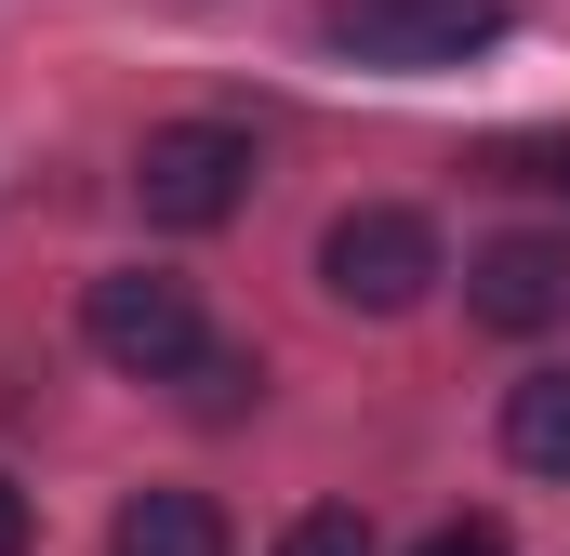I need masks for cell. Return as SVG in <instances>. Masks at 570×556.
<instances>
[{
	"instance_id": "cell-8",
	"label": "cell",
	"mask_w": 570,
	"mask_h": 556,
	"mask_svg": "<svg viewBox=\"0 0 570 556\" xmlns=\"http://www.w3.org/2000/svg\"><path fill=\"white\" fill-rule=\"evenodd\" d=\"M253 385H266V371H253L239 345H199V358H186V398H199V424H239V411H253Z\"/></svg>"
},
{
	"instance_id": "cell-12",
	"label": "cell",
	"mask_w": 570,
	"mask_h": 556,
	"mask_svg": "<svg viewBox=\"0 0 570 556\" xmlns=\"http://www.w3.org/2000/svg\"><path fill=\"white\" fill-rule=\"evenodd\" d=\"M0 556H27V490L0 477Z\"/></svg>"
},
{
	"instance_id": "cell-2",
	"label": "cell",
	"mask_w": 570,
	"mask_h": 556,
	"mask_svg": "<svg viewBox=\"0 0 570 556\" xmlns=\"http://www.w3.org/2000/svg\"><path fill=\"white\" fill-rule=\"evenodd\" d=\"M518 27V0H332V53H358V67H399V80H425V67H464V53H491Z\"/></svg>"
},
{
	"instance_id": "cell-3",
	"label": "cell",
	"mask_w": 570,
	"mask_h": 556,
	"mask_svg": "<svg viewBox=\"0 0 570 556\" xmlns=\"http://www.w3.org/2000/svg\"><path fill=\"white\" fill-rule=\"evenodd\" d=\"M134 199H146V226H173V239L226 226V212L253 199V133H226V120H173V133H146Z\"/></svg>"
},
{
	"instance_id": "cell-11",
	"label": "cell",
	"mask_w": 570,
	"mask_h": 556,
	"mask_svg": "<svg viewBox=\"0 0 570 556\" xmlns=\"http://www.w3.org/2000/svg\"><path fill=\"white\" fill-rule=\"evenodd\" d=\"M412 556H504V530H491V517H451V530H425Z\"/></svg>"
},
{
	"instance_id": "cell-5",
	"label": "cell",
	"mask_w": 570,
	"mask_h": 556,
	"mask_svg": "<svg viewBox=\"0 0 570 556\" xmlns=\"http://www.w3.org/2000/svg\"><path fill=\"white\" fill-rule=\"evenodd\" d=\"M464 318L478 331H570V239H478L464 252Z\"/></svg>"
},
{
	"instance_id": "cell-10",
	"label": "cell",
	"mask_w": 570,
	"mask_h": 556,
	"mask_svg": "<svg viewBox=\"0 0 570 556\" xmlns=\"http://www.w3.org/2000/svg\"><path fill=\"white\" fill-rule=\"evenodd\" d=\"M504 172H518V186H558V199H570V133H518V146H504Z\"/></svg>"
},
{
	"instance_id": "cell-4",
	"label": "cell",
	"mask_w": 570,
	"mask_h": 556,
	"mask_svg": "<svg viewBox=\"0 0 570 556\" xmlns=\"http://www.w3.org/2000/svg\"><path fill=\"white\" fill-rule=\"evenodd\" d=\"M318 278H332V305H358V318H399V305H425V278H438V226H425V212H399V199H372V212H332Z\"/></svg>"
},
{
	"instance_id": "cell-1",
	"label": "cell",
	"mask_w": 570,
	"mask_h": 556,
	"mask_svg": "<svg viewBox=\"0 0 570 556\" xmlns=\"http://www.w3.org/2000/svg\"><path fill=\"white\" fill-rule=\"evenodd\" d=\"M80 345H94L107 371H134V385H186V358H199L213 331H199V291H186V278L120 266V278L80 291Z\"/></svg>"
},
{
	"instance_id": "cell-6",
	"label": "cell",
	"mask_w": 570,
	"mask_h": 556,
	"mask_svg": "<svg viewBox=\"0 0 570 556\" xmlns=\"http://www.w3.org/2000/svg\"><path fill=\"white\" fill-rule=\"evenodd\" d=\"M107 556H226V504L213 490H134Z\"/></svg>"
},
{
	"instance_id": "cell-7",
	"label": "cell",
	"mask_w": 570,
	"mask_h": 556,
	"mask_svg": "<svg viewBox=\"0 0 570 556\" xmlns=\"http://www.w3.org/2000/svg\"><path fill=\"white\" fill-rule=\"evenodd\" d=\"M504 450H518L531 477H570V371H531V385H504Z\"/></svg>"
},
{
	"instance_id": "cell-9",
	"label": "cell",
	"mask_w": 570,
	"mask_h": 556,
	"mask_svg": "<svg viewBox=\"0 0 570 556\" xmlns=\"http://www.w3.org/2000/svg\"><path fill=\"white\" fill-rule=\"evenodd\" d=\"M279 556H372V517H358V504H318V517L279 530Z\"/></svg>"
}]
</instances>
